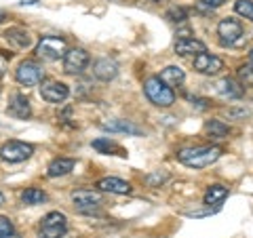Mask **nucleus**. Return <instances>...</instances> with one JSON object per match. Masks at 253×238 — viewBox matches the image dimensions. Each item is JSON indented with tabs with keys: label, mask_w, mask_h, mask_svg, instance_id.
I'll use <instances>...</instances> for the list:
<instances>
[{
	"label": "nucleus",
	"mask_w": 253,
	"mask_h": 238,
	"mask_svg": "<svg viewBox=\"0 0 253 238\" xmlns=\"http://www.w3.org/2000/svg\"><path fill=\"white\" fill-rule=\"evenodd\" d=\"M167 179H169L167 173H161V171H158V173H152V175L146 177V184H148L150 188H158L161 184H165Z\"/></svg>",
	"instance_id": "nucleus-29"
},
{
	"label": "nucleus",
	"mask_w": 253,
	"mask_h": 238,
	"mask_svg": "<svg viewBox=\"0 0 253 238\" xmlns=\"http://www.w3.org/2000/svg\"><path fill=\"white\" fill-rule=\"evenodd\" d=\"M0 238H19L13 221L9 217H4V215H0Z\"/></svg>",
	"instance_id": "nucleus-26"
},
{
	"label": "nucleus",
	"mask_w": 253,
	"mask_h": 238,
	"mask_svg": "<svg viewBox=\"0 0 253 238\" xmlns=\"http://www.w3.org/2000/svg\"><path fill=\"white\" fill-rule=\"evenodd\" d=\"M91 146H93L95 150H97L99 154H114V156H123V158L126 156L125 150H123L121 146H118L116 141L110 139V137H99V139H93V141H91Z\"/></svg>",
	"instance_id": "nucleus-21"
},
{
	"label": "nucleus",
	"mask_w": 253,
	"mask_h": 238,
	"mask_svg": "<svg viewBox=\"0 0 253 238\" xmlns=\"http://www.w3.org/2000/svg\"><path fill=\"white\" fill-rule=\"evenodd\" d=\"M32 154H34V146L26 144V141H17V139L4 141L2 148H0V156H2L4 162H23Z\"/></svg>",
	"instance_id": "nucleus-6"
},
{
	"label": "nucleus",
	"mask_w": 253,
	"mask_h": 238,
	"mask_svg": "<svg viewBox=\"0 0 253 238\" xmlns=\"http://www.w3.org/2000/svg\"><path fill=\"white\" fill-rule=\"evenodd\" d=\"M205 133H207L211 139H224L230 135V126L224 120H215V118H213V120L205 122Z\"/></svg>",
	"instance_id": "nucleus-23"
},
{
	"label": "nucleus",
	"mask_w": 253,
	"mask_h": 238,
	"mask_svg": "<svg viewBox=\"0 0 253 238\" xmlns=\"http://www.w3.org/2000/svg\"><path fill=\"white\" fill-rule=\"evenodd\" d=\"M68 53V42L61 36H42L36 44V55L44 61H57L66 57Z\"/></svg>",
	"instance_id": "nucleus-3"
},
{
	"label": "nucleus",
	"mask_w": 253,
	"mask_h": 238,
	"mask_svg": "<svg viewBox=\"0 0 253 238\" xmlns=\"http://www.w3.org/2000/svg\"><path fill=\"white\" fill-rule=\"evenodd\" d=\"M194 70L203 76H217L221 70H224V61H221L217 55L201 53L194 57Z\"/></svg>",
	"instance_id": "nucleus-10"
},
{
	"label": "nucleus",
	"mask_w": 253,
	"mask_h": 238,
	"mask_svg": "<svg viewBox=\"0 0 253 238\" xmlns=\"http://www.w3.org/2000/svg\"><path fill=\"white\" fill-rule=\"evenodd\" d=\"M217 36H219V42L224 46H232L245 36V28L239 19L226 17L217 23Z\"/></svg>",
	"instance_id": "nucleus-7"
},
{
	"label": "nucleus",
	"mask_w": 253,
	"mask_h": 238,
	"mask_svg": "<svg viewBox=\"0 0 253 238\" xmlns=\"http://www.w3.org/2000/svg\"><path fill=\"white\" fill-rule=\"evenodd\" d=\"M236 80L243 86H253V63H245L236 70Z\"/></svg>",
	"instance_id": "nucleus-25"
},
{
	"label": "nucleus",
	"mask_w": 253,
	"mask_h": 238,
	"mask_svg": "<svg viewBox=\"0 0 253 238\" xmlns=\"http://www.w3.org/2000/svg\"><path fill=\"white\" fill-rule=\"evenodd\" d=\"M2 204H4V194L0 192V207H2Z\"/></svg>",
	"instance_id": "nucleus-34"
},
{
	"label": "nucleus",
	"mask_w": 253,
	"mask_h": 238,
	"mask_svg": "<svg viewBox=\"0 0 253 238\" xmlns=\"http://www.w3.org/2000/svg\"><path fill=\"white\" fill-rule=\"evenodd\" d=\"M93 76L97 78V80H104V82H110V80H114V78L118 76V66H116V61L112 59H97L93 63Z\"/></svg>",
	"instance_id": "nucleus-13"
},
{
	"label": "nucleus",
	"mask_w": 253,
	"mask_h": 238,
	"mask_svg": "<svg viewBox=\"0 0 253 238\" xmlns=\"http://www.w3.org/2000/svg\"><path fill=\"white\" fill-rule=\"evenodd\" d=\"M101 129L104 131H110V133H125V135H144V129L137 126L135 122L131 120H110V122H101Z\"/></svg>",
	"instance_id": "nucleus-16"
},
{
	"label": "nucleus",
	"mask_w": 253,
	"mask_h": 238,
	"mask_svg": "<svg viewBox=\"0 0 253 238\" xmlns=\"http://www.w3.org/2000/svg\"><path fill=\"white\" fill-rule=\"evenodd\" d=\"M95 188H97L99 192H110V194H129L131 192V184L121 177H104L95 184Z\"/></svg>",
	"instance_id": "nucleus-15"
},
{
	"label": "nucleus",
	"mask_w": 253,
	"mask_h": 238,
	"mask_svg": "<svg viewBox=\"0 0 253 238\" xmlns=\"http://www.w3.org/2000/svg\"><path fill=\"white\" fill-rule=\"evenodd\" d=\"M144 93L156 108H171L175 104V93H173L171 86L165 84L158 76L148 78L144 82Z\"/></svg>",
	"instance_id": "nucleus-2"
},
{
	"label": "nucleus",
	"mask_w": 253,
	"mask_h": 238,
	"mask_svg": "<svg viewBox=\"0 0 253 238\" xmlns=\"http://www.w3.org/2000/svg\"><path fill=\"white\" fill-rule=\"evenodd\" d=\"M6 112H9L13 118L26 120V118H30V116H32V106H30V101L26 99V95L15 93L13 97L9 99V108H6Z\"/></svg>",
	"instance_id": "nucleus-12"
},
{
	"label": "nucleus",
	"mask_w": 253,
	"mask_h": 238,
	"mask_svg": "<svg viewBox=\"0 0 253 238\" xmlns=\"http://www.w3.org/2000/svg\"><path fill=\"white\" fill-rule=\"evenodd\" d=\"M44 200H46V194L42 192L41 188H26L21 192V202L30 204V207H34V204H42Z\"/></svg>",
	"instance_id": "nucleus-24"
},
{
	"label": "nucleus",
	"mask_w": 253,
	"mask_h": 238,
	"mask_svg": "<svg viewBox=\"0 0 253 238\" xmlns=\"http://www.w3.org/2000/svg\"><path fill=\"white\" fill-rule=\"evenodd\" d=\"M192 104L199 108V110H205V108H209V101L207 99H199V97H192Z\"/></svg>",
	"instance_id": "nucleus-32"
},
{
	"label": "nucleus",
	"mask_w": 253,
	"mask_h": 238,
	"mask_svg": "<svg viewBox=\"0 0 253 238\" xmlns=\"http://www.w3.org/2000/svg\"><path fill=\"white\" fill-rule=\"evenodd\" d=\"M101 200H104V196H101L99 190H74L72 192V202L78 211L83 213H93L99 209Z\"/></svg>",
	"instance_id": "nucleus-8"
},
{
	"label": "nucleus",
	"mask_w": 253,
	"mask_h": 238,
	"mask_svg": "<svg viewBox=\"0 0 253 238\" xmlns=\"http://www.w3.org/2000/svg\"><path fill=\"white\" fill-rule=\"evenodd\" d=\"M217 91L228 99H241L245 95V86L234 78H221L217 82Z\"/></svg>",
	"instance_id": "nucleus-18"
},
{
	"label": "nucleus",
	"mask_w": 253,
	"mask_h": 238,
	"mask_svg": "<svg viewBox=\"0 0 253 238\" xmlns=\"http://www.w3.org/2000/svg\"><path fill=\"white\" fill-rule=\"evenodd\" d=\"M9 61H11V53L0 51V78H2L6 74V70H9Z\"/></svg>",
	"instance_id": "nucleus-30"
},
{
	"label": "nucleus",
	"mask_w": 253,
	"mask_h": 238,
	"mask_svg": "<svg viewBox=\"0 0 253 238\" xmlns=\"http://www.w3.org/2000/svg\"><path fill=\"white\" fill-rule=\"evenodd\" d=\"M201 2L205 4V6H209V9H217V6H221L226 2V0H201Z\"/></svg>",
	"instance_id": "nucleus-31"
},
{
	"label": "nucleus",
	"mask_w": 253,
	"mask_h": 238,
	"mask_svg": "<svg viewBox=\"0 0 253 238\" xmlns=\"http://www.w3.org/2000/svg\"><path fill=\"white\" fill-rule=\"evenodd\" d=\"M76 160L74 158H55V160L46 166V177H61V175H68L70 171L74 169Z\"/></svg>",
	"instance_id": "nucleus-19"
},
{
	"label": "nucleus",
	"mask_w": 253,
	"mask_h": 238,
	"mask_svg": "<svg viewBox=\"0 0 253 238\" xmlns=\"http://www.w3.org/2000/svg\"><path fill=\"white\" fill-rule=\"evenodd\" d=\"M249 55H251V59H253V49H251V53H249Z\"/></svg>",
	"instance_id": "nucleus-35"
},
{
	"label": "nucleus",
	"mask_w": 253,
	"mask_h": 238,
	"mask_svg": "<svg viewBox=\"0 0 253 238\" xmlns=\"http://www.w3.org/2000/svg\"><path fill=\"white\" fill-rule=\"evenodd\" d=\"M158 78H161V80L167 86H171V89H173V86H179L181 82L186 80V74H184V70H181L179 66H167Z\"/></svg>",
	"instance_id": "nucleus-22"
},
{
	"label": "nucleus",
	"mask_w": 253,
	"mask_h": 238,
	"mask_svg": "<svg viewBox=\"0 0 253 238\" xmlns=\"http://www.w3.org/2000/svg\"><path fill=\"white\" fill-rule=\"evenodd\" d=\"M15 80L23 86H36V84H42L44 82V70L41 63L26 59L21 61L17 70H15Z\"/></svg>",
	"instance_id": "nucleus-5"
},
{
	"label": "nucleus",
	"mask_w": 253,
	"mask_h": 238,
	"mask_svg": "<svg viewBox=\"0 0 253 238\" xmlns=\"http://www.w3.org/2000/svg\"><path fill=\"white\" fill-rule=\"evenodd\" d=\"M41 95L49 104H61V101L68 99L70 89H68V84H63L59 80H44L41 84Z\"/></svg>",
	"instance_id": "nucleus-11"
},
{
	"label": "nucleus",
	"mask_w": 253,
	"mask_h": 238,
	"mask_svg": "<svg viewBox=\"0 0 253 238\" xmlns=\"http://www.w3.org/2000/svg\"><path fill=\"white\" fill-rule=\"evenodd\" d=\"M68 232V217L59 211H51L38 224V238H61Z\"/></svg>",
	"instance_id": "nucleus-4"
},
{
	"label": "nucleus",
	"mask_w": 253,
	"mask_h": 238,
	"mask_svg": "<svg viewBox=\"0 0 253 238\" xmlns=\"http://www.w3.org/2000/svg\"><path fill=\"white\" fill-rule=\"evenodd\" d=\"M221 154H224V150L219 146H194L179 150L177 160L190 169H205V166H211L215 160H219Z\"/></svg>",
	"instance_id": "nucleus-1"
},
{
	"label": "nucleus",
	"mask_w": 253,
	"mask_h": 238,
	"mask_svg": "<svg viewBox=\"0 0 253 238\" xmlns=\"http://www.w3.org/2000/svg\"><path fill=\"white\" fill-rule=\"evenodd\" d=\"M228 188L226 186H221V184H213L207 188V192H205V204L207 207H219L221 202L228 198Z\"/></svg>",
	"instance_id": "nucleus-20"
},
{
	"label": "nucleus",
	"mask_w": 253,
	"mask_h": 238,
	"mask_svg": "<svg viewBox=\"0 0 253 238\" xmlns=\"http://www.w3.org/2000/svg\"><path fill=\"white\" fill-rule=\"evenodd\" d=\"M167 19L169 21H175V23H181L188 19V13L184 6H171V9L167 11Z\"/></svg>",
	"instance_id": "nucleus-28"
},
{
	"label": "nucleus",
	"mask_w": 253,
	"mask_h": 238,
	"mask_svg": "<svg viewBox=\"0 0 253 238\" xmlns=\"http://www.w3.org/2000/svg\"><path fill=\"white\" fill-rule=\"evenodd\" d=\"M89 61H91L89 53L84 49H81V46H74V49H70L66 53V57H63V72L66 74H81L86 70Z\"/></svg>",
	"instance_id": "nucleus-9"
},
{
	"label": "nucleus",
	"mask_w": 253,
	"mask_h": 238,
	"mask_svg": "<svg viewBox=\"0 0 253 238\" xmlns=\"http://www.w3.org/2000/svg\"><path fill=\"white\" fill-rule=\"evenodd\" d=\"M4 19H6V13H4V11H0V23H2Z\"/></svg>",
	"instance_id": "nucleus-33"
},
{
	"label": "nucleus",
	"mask_w": 253,
	"mask_h": 238,
	"mask_svg": "<svg viewBox=\"0 0 253 238\" xmlns=\"http://www.w3.org/2000/svg\"><path fill=\"white\" fill-rule=\"evenodd\" d=\"M154 2H161V0H154Z\"/></svg>",
	"instance_id": "nucleus-36"
},
{
	"label": "nucleus",
	"mask_w": 253,
	"mask_h": 238,
	"mask_svg": "<svg viewBox=\"0 0 253 238\" xmlns=\"http://www.w3.org/2000/svg\"><path fill=\"white\" fill-rule=\"evenodd\" d=\"M234 11L241 15V17L253 21V0H236L234 2Z\"/></svg>",
	"instance_id": "nucleus-27"
},
{
	"label": "nucleus",
	"mask_w": 253,
	"mask_h": 238,
	"mask_svg": "<svg viewBox=\"0 0 253 238\" xmlns=\"http://www.w3.org/2000/svg\"><path fill=\"white\" fill-rule=\"evenodd\" d=\"M175 53L181 55V57H188V55H201V53H207V46H205V42H201L199 38L181 36L175 42Z\"/></svg>",
	"instance_id": "nucleus-14"
},
{
	"label": "nucleus",
	"mask_w": 253,
	"mask_h": 238,
	"mask_svg": "<svg viewBox=\"0 0 253 238\" xmlns=\"http://www.w3.org/2000/svg\"><path fill=\"white\" fill-rule=\"evenodd\" d=\"M4 38H6V42H9L13 49H28V46L32 44V36H30V32L28 30H23V28H9L4 32Z\"/></svg>",
	"instance_id": "nucleus-17"
}]
</instances>
